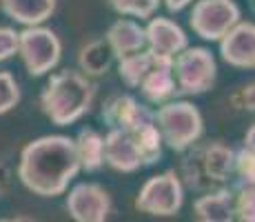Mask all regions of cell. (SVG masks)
<instances>
[{
    "instance_id": "30bf717a",
    "label": "cell",
    "mask_w": 255,
    "mask_h": 222,
    "mask_svg": "<svg viewBox=\"0 0 255 222\" xmlns=\"http://www.w3.org/2000/svg\"><path fill=\"white\" fill-rule=\"evenodd\" d=\"M102 122L109 129H122V131H135L142 125L155 120V111L142 105L138 98L129 96V93H118L111 96L109 100L102 105Z\"/></svg>"
},
{
    "instance_id": "3957f363",
    "label": "cell",
    "mask_w": 255,
    "mask_h": 222,
    "mask_svg": "<svg viewBox=\"0 0 255 222\" xmlns=\"http://www.w3.org/2000/svg\"><path fill=\"white\" fill-rule=\"evenodd\" d=\"M235 149L222 140L195 142L184 151V158L180 162V178L189 189L204 194L215 187L227 185V180L233 176Z\"/></svg>"
},
{
    "instance_id": "8992f818",
    "label": "cell",
    "mask_w": 255,
    "mask_h": 222,
    "mask_svg": "<svg viewBox=\"0 0 255 222\" xmlns=\"http://www.w3.org/2000/svg\"><path fill=\"white\" fill-rule=\"evenodd\" d=\"M18 56L31 78H42L58 67L62 58V42L51 29L42 24L24 27L18 40Z\"/></svg>"
},
{
    "instance_id": "d4e9b609",
    "label": "cell",
    "mask_w": 255,
    "mask_h": 222,
    "mask_svg": "<svg viewBox=\"0 0 255 222\" xmlns=\"http://www.w3.org/2000/svg\"><path fill=\"white\" fill-rule=\"evenodd\" d=\"M229 102L240 111L255 113V80L235 89L231 96H229Z\"/></svg>"
},
{
    "instance_id": "d6986e66",
    "label": "cell",
    "mask_w": 255,
    "mask_h": 222,
    "mask_svg": "<svg viewBox=\"0 0 255 222\" xmlns=\"http://www.w3.org/2000/svg\"><path fill=\"white\" fill-rule=\"evenodd\" d=\"M76 151L80 158V169L87 174L105 167V136L96 129H82L76 138Z\"/></svg>"
},
{
    "instance_id": "83f0119b",
    "label": "cell",
    "mask_w": 255,
    "mask_h": 222,
    "mask_svg": "<svg viewBox=\"0 0 255 222\" xmlns=\"http://www.w3.org/2000/svg\"><path fill=\"white\" fill-rule=\"evenodd\" d=\"M162 2L171 13H180V11H184L189 4H193V0H162Z\"/></svg>"
},
{
    "instance_id": "f1b7e54d",
    "label": "cell",
    "mask_w": 255,
    "mask_h": 222,
    "mask_svg": "<svg viewBox=\"0 0 255 222\" xmlns=\"http://www.w3.org/2000/svg\"><path fill=\"white\" fill-rule=\"evenodd\" d=\"M242 145H247V147H253L255 149V122L251 127L247 129V133H244V140H242Z\"/></svg>"
},
{
    "instance_id": "484cf974",
    "label": "cell",
    "mask_w": 255,
    "mask_h": 222,
    "mask_svg": "<svg viewBox=\"0 0 255 222\" xmlns=\"http://www.w3.org/2000/svg\"><path fill=\"white\" fill-rule=\"evenodd\" d=\"M18 40H20V31H16L13 27H0V62L18 56Z\"/></svg>"
},
{
    "instance_id": "ac0fdd59",
    "label": "cell",
    "mask_w": 255,
    "mask_h": 222,
    "mask_svg": "<svg viewBox=\"0 0 255 222\" xmlns=\"http://www.w3.org/2000/svg\"><path fill=\"white\" fill-rule=\"evenodd\" d=\"M114 60V49L109 47V42L105 38H96V40L82 44L80 51H78V67L89 78H100L105 73H109Z\"/></svg>"
},
{
    "instance_id": "277c9868",
    "label": "cell",
    "mask_w": 255,
    "mask_h": 222,
    "mask_svg": "<svg viewBox=\"0 0 255 222\" xmlns=\"http://www.w3.org/2000/svg\"><path fill=\"white\" fill-rule=\"evenodd\" d=\"M155 125L162 133L164 145L175 154H184L204 133L202 113L186 100H166L158 105Z\"/></svg>"
},
{
    "instance_id": "52a82bcc",
    "label": "cell",
    "mask_w": 255,
    "mask_h": 222,
    "mask_svg": "<svg viewBox=\"0 0 255 222\" xmlns=\"http://www.w3.org/2000/svg\"><path fill=\"white\" fill-rule=\"evenodd\" d=\"M184 202V182L175 169L151 176L135 196V209L149 216H178Z\"/></svg>"
},
{
    "instance_id": "e0dca14e",
    "label": "cell",
    "mask_w": 255,
    "mask_h": 222,
    "mask_svg": "<svg viewBox=\"0 0 255 222\" xmlns=\"http://www.w3.org/2000/svg\"><path fill=\"white\" fill-rule=\"evenodd\" d=\"M58 0H0V9L9 20L33 27L42 24L56 13Z\"/></svg>"
},
{
    "instance_id": "9a60e30c",
    "label": "cell",
    "mask_w": 255,
    "mask_h": 222,
    "mask_svg": "<svg viewBox=\"0 0 255 222\" xmlns=\"http://www.w3.org/2000/svg\"><path fill=\"white\" fill-rule=\"evenodd\" d=\"M193 216L200 222H231L235 220V189L215 187L204 191L193 202Z\"/></svg>"
},
{
    "instance_id": "f546056e",
    "label": "cell",
    "mask_w": 255,
    "mask_h": 222,
    "mask_svg": "<svg viewBox=\"0 0 255 222\" xmlns=\"http://www.w3.org/2000/svg\"><path fill=\"white\" fill-rule=\"evenodd\" d=\"M251 9H253V13H255V0H251Z\"/></svg>"
},
{
    "instance_id": "5b68a950",
    "label": "cell",
    "mask_w": 255,
    "mask_h": 222,
    "mask_svg": "<svg viewBox=\"0 0 255 222\" xmlns=\"http://www.w3.org/2000/svg\"><path fill=\"white\" fill-rule=\"evenodd\" d=\"M173 76L178 82V93L202 96L215 85L218 62L209 49L184 47L178 56H173Z\"/></svg>"
},
{
    "instance_id": "7c38bea8",
    "label": "cell",
    "mask_w": 255,
    "mask_h": 222,
    "mask_svg": "<svg viewBox=\"0 0 255 222\" xmlns=\"http://www.w3.org/2000/svg\"><path fill=\"white\" fill-rule=\"evenodd\" d=\"M105 165L120 174H133L142 169L140 147L131 131L109 129L105 136Z\"/></svg>"
},
{
    "instance_id": "9c48e42d",
    "label": "cell",
    "mask_w": 255,
    "mask_h": 222,
    "mask_svg": "<svg viewBox=\"0 0 255 222\" xmlns=\"http://www.w3.org/2000/svg\"><path fill=\"white\" fill-rule=\"evenodd\" d=\"M65 207L78 222H105L111 214V196L96 182H80L69 189Z\"/></svg>"
},
{
    "instance_id": "ffe728a7",
    "label": "cell",
    "mask_w": 255,
    "mask_h": 222,
    "mask_svg": "<svg viewBox=\"0 0 255 222\" xmlns=\"http://www.w3.org/2000/svg\"><path fill=\"white\" fill-rule=\"evenodd\" d=\"M155 58L158 56L153 51H149V49H142V51L118 58V76L129 89H138L142 78L146 76V71L153 67Z\"/></svg>"
},
{
    "instance_id": "5bb4252c",
    "label": "cell",
    "mask_w": 255,
    "mask_h": 222,
    "mask_svg": "<svg viewBox=\"0 0 255 222\" xmlns=\"http://www.w3.org/2000/svg\"><path fill=\"white\" fill-rule=\"evenodd\" d=\"M138 89L151 105H162L166 100H173L178 96V82L173 76V58H155L153 67L146 71Z\"/></svg>"
},
{
    "instance_id": "8fae6325",
    "label": "cell",
    "mask_w": 255,
    "mask_h": 222,
    "mask_svg": "<svg viewBox=\"0 0 255 222\" xmlns=\"http://www.w3.org/2000/svg\"><path fill=\"white\" fill-rule=\"evenodd\" d=\"M220 58L229 67L235 69H255V22L240 20L222 36Z\"/></svg>"
},
{
    "instance_id": "4fadbf2b",
    "label": "cell",
    "mask_w": 255,
    "mask_h": 222,
    "mask_svg": "<svg viewBox=\"0 0 255 222\" xmlns=\"http://www.w3.org/2000/svg\"><path fill=\"white\" fill-rule=\"evenodd\" d=\"M146 31V49L153 51L155 56L173 58L189 47V36L178 22L169 20V18H149V24L144 27Z\"/></svg>"
},
{
    "instance_id": "6da1fadb",
    "label": "cell",
    "mask_w": 255,
    "mask_h": 222,
    "mask_svg": "<svg viewBox=\"0 0 255 222\" xmlns=\"http://www.w3.org/2000/svg\"><path fill=\"white\" fill-rule=\"evenodd\" d=\"M76 140L69 136H40L27 142L18 160V180L40 198L67 194L69 182L80 174Z\"/></svg>"
},
{
    "instance_id": "603a6c76",
    "label": "cell",
    "mask_w": 255,
    "mask_h": 222,
    "mask_svg": "<svg viewBox=\"0 0 255 222\" xmlns=\"http://www.w3.org/2000/svg\"><path fill=\"white\" fill-rule=\"evenodd\" d=\"M20 98H22L20 85H18V80L13 78V73L0 71V116L16 109Z\"/></svg>"
},
{
    "instance_id": "44dd1931",
    "label": "cell",
    "mask_w": 255,
    "mask_h": 222,
    "mask_svg": "<svg viewBox=\"0 0 255 222\" xmlns=\"http://www.w3.org/2000/svg\"><path fill=\"white\" fill-rule=\"evenodd\" d=\"M107 2H109V7L114 9L118 16L149 20L151 16H155L162 0H107Z\"/></svg>"
},
{
    "instance_id": "7a4b0ae2",
    "label": "cell",
    "mask_w": 255,
    "mask_h": 222,
    "mask_svg": "<svg viewBox=\"0 0 255 222\" xmlns=\"http://www.w3.org/2000/svg\"><path fill=\"white\" fill-rule=\"evenodd\" d=\"M96 93L93 78L76 69H62L49 76L40 93V109L53 125L69 127L91 111Z\"/></svg>"
},
{
    "instance_id": "4316f807",
    "label": "cell",
    "mask_w": 255,
    "mask_h": 222,
    "mask_svg": "<svg viewBox=\"0 0 255 222\" xmlns=\"http://www.w3.org/2000/svg\"><path fill=\"white\" fill-rule=\"evenodd\" d=\"M9 185H11V171L4 162H0V198L9 191Z\"/></svg>"
},
{
    "instance_id": "2e32d148",
    "label": "cell",
    "mask_w": 255,
    "mask_h": 222,
    "mask_svg": "<svg viewBox=\"0 0 255 222\" xmlns=\"http://www.w3.org/2000/svg\"><path fill=\"white\" fill-rule=\"evenodd\" d=\"M105 40L114 49V56L122 58V56H129V53L146 49V31L138 20L127 16V18H118V20L107 29Z\"/></svg>"
},
{
    "instance_id": "cb8c5ba5",
    "label": "cell",
    "mask_w": 255,
    "mask_h": 222,
    "mask_svg": "<svg viewBox=\"0 0 255 222\" xmlns=\"http://www.w3.org/2000/svg\"><path fill=\"white\" fill-rule=\"evenodd\" d=\"M235 220L255 222V185H235Z\"/></svg>"
},
{
    "instance_id": "ba28073f",
    "label": "cell",
    "mask_w": 255,
    "mask_h": 222,
    "mask_svg": "<svg viewBox=\"0 0 255 222\" xmlns=\"http://www.w3.org/2000/svg\"><path fill=\"white\" fill-rule=\"evenodd\" d=\"M240 11L235 0H195L189 16V27L195 36L207 42H220L231 27L240 22Z\"/></svg>"
},
{
    "instance_id": "7402d4cb",
    "label": "cell",
    "mask_w": 255,
    "mask_h": 222,
    "mask_svg": "<svg viewBox=\"0 0 255 222\" xmlns=\"http://www.w3.org/2000/svg\"><path fill=\"white\" fill-rule=\"evenodd\" d=\"M233 176H238V185H255V149L242 145L235 151Z\"/></svg>"
}]
</instances>
